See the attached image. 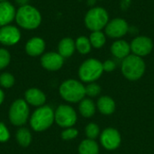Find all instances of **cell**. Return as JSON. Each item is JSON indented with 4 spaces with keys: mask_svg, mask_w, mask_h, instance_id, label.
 <instances>
[{
    "mask_svg": "<svg viewBox=\"0 0 154 154\" xmlns=\"http://www.w3.org/2000/svg\"><path fill=\"white\" fill-rule=\"evenodd\" d=\"M99 1H102V0H99Z\"/></svg>",
    "mask_w": 154,
    "mask_h": 154,
    "instance_id": "d590c367",
    "label": "cell"
},
{
    "mask_svg": "<svg viewBox=\"0 0 154 154\" xmlns=\"http://www.w3.org/2000/svg\"><path fill=\"white\" fill-rule=\"evenodd\" d=\"M10 138V133L5 125L0 122V143H5Z\"/></svg>",
    "mask_w": 154,
    "mask_h": 154,
    "instance_id": "f546056e",
    "label": "cell"
},
{
    "mask_svg": "<svg viewBox=\"0 0 154 154\" xmlns=\"http://www.w3.org/2000/svg\"><path fill=\"white\" fill-rule=\"evenodd\" d=\"M15 8L10 2H0V27L9 25V23L15 19Z\"/></svg>",
    "mask_w": 154,
    "mask_h": 154,
    "instance_id": "5bb4252c",
    "label": "cell"
},
{
    "mask_svg": "<svg viewBox=\"0 0 154 154\" xmlns=\"http://www.w3.org/2000/svg\"><path fill=\"white\" fill-rule=\"evenodd\" d=\"M129 24L124 18H114L109 20L105 27V34L112 39H121L129 32Z\"/></svg>",
    "mask_w": 154,
    "mask_h": 154,
    "instance_id": "9c48e42d",
    "label": "cell"
},
{
    "mask_svg": "<svg viewBox=\"0 0 154 154\" xmlns=\"http://www.w3.org/2000/svg\"><path fill=\"white\" fill-rule=\"evenodd\" d=\"M21 39L20 30L13 25H5L0 27V43L12 46L16 44Z\"/></svg>",
    "mask_w": 154,
    "mask_h": 154,
    "instance_id": "7c38bea8",
    "label": "cell"
},
{
    "mask_svg": "<svg viewBox=\"0 0 154 154\" xmlns=\"http://www.w3.org/2000/svg\"><path fill=\"white\" fill-rule=\"evenodd\" d=\"M130 46L133 54L139 57H144L152 52L153 49V42L147 36L139 35L132 40Z\"/></svg>",
    "mask_w": 154,
    "mask_h": 154,
    "instance_id": "30bf717a",
    "label": "cell"
},
{
    "mask_svg": "<svg viewBox=\"0 0 154 154\" xmlns=\"http://www.w3.org/2000/svg\"><path fill=\"white\" fill-rule=\"evenodd\" d=\"M28 116L29 106L25 100L17 99L13 102L9 109V120L12 125L21 126L27 122Z\"/></svg>",
    "mask_w": 154,
    "mask_h": 154,
    "instance_id": "52a82bcc",
    "label": "cell"
},
{
    "mask_svg": "<svg viewBox=\"0 0 154 154\" xmlns=\"http://www.w3.org/2000/svg\"><path fill=\"white\" fill-rule=\"evenodd\" d=\"M100 133L99 127L97 126V125L94 124V123H90L87 125L86 127V135L88 136V139L90 140H94L96 139L98 134Z\"/></svg>",
    "mask_w": 154,
    "mask_h": 154,
    "instance_id": "484cf974",
    "label": "cell"
},
{
    "mask_svg": "<svg viewBox=\"0 0 154 154\" xmlns=\"http://www.w3.org/2000/svg\"><path fill=\"white\" fill-rule=\"evenodd\" d=\"M89 41L92 45V47L96 49L102 48L106 41V35L102 31H96L92 32L89 35Z\"/></svg>",
    "mask_w": 154,
    "mask_h": 154,
    "instance_id": "603a6c76",
    "label": "cell"
},
{
    "mask_svg": "<svg viewBox=\"0 0 154 154\" xmlns=\"http://www.w3.org/2000/svg\"><path fill=\"white\" fill-rule=\"evenodd\" d=\"M79 113L86 118H89L91 117L95 112H96V106L94 104V102L89 99V98H87V99H82L79 103Z\"/></svg>",
    "mask_w": 154,
    "mask_h": 154,
    "instance_id": "ffe728a7",
    "label": "cell"
},
{
    "mask_svg": "<svg viewBox=\"0 0 154 154\" xmlns=\"http://www.w3.org/2000/svg\"><path fill=\"white\" fill-rule=\"evenodd\" d=\"M132 3V0H122L121 2V7L123 10H126Z\"/></svg>",
    "mask_w": 154,
    "mask_h": 154,
    "instance_id": "1f68e13d",
    "label": "cell"
},
{
    "mask_svg": "<svg viewBox=\"0 0 154 154\" xmlns=\"http://www.w3.org/2000/svg\"><path fill=\"white\" fill-rule=\"evenodd\" d=\"M100 141L106 150L113 151L119 147L121 143V135L116 129L107 128L101 134Z\"/></svg>",
    "mask_w": 154,
    "mask_h": 154,
    "instance_id": "8fae6325",
    "label": "cell"
},
{
    "mask_svg": "<svg viewBox=\"0 0 154 154\" xmlns=\"http://www.w3.org/2000/svg\"><path fill=\"white\" fill-rule=\"evenodd\" d=\"M16 3L20 5V6H23V5H28V1L29 0H15Z\"/></svg>",
    "mask_w": 154,
    "mask_h": 154,
    "instance_id": "d6a6232c",
    "label": "cell"
},
{
    "mask_svg": "<svg viewBox=\"0 0 154 154\" xmlns=\"http://www.w3.org/2000/svg\"><path fill=\"white\" fill-rule=\"evenodd\" d=\"M4 1H6V0H0V2H4Z\"/></svg>",
    "mask_w": 154,
    "mask_h": 154,
    "instance_id": "e575fe53",
    "label": "cell"
},
{
    "mask_svg": "<svg viewBox=\"0 0 154 154\" xmlns=\"http://www.w3.org/2000/svg\"><path fill=\"white\" fill-rule=\"evenodd\" d=\"M84 22L89 31H102L109 22V14L105 8L93 6L87 12Z\"/></svg>",
    "mask_w": 154,
    "mask_h": 154,
    "instance_id": "3957f363",
    "label": "cell"
},
{
    "mask_svg": "<svg viewBox=\"0 0 154 154\" xmlns=\"http://www.w3.org/2000/svg\"><path fill=\"white\" fill-rule=\"evenodd\" d=\"M111 53L117 59L124 60L127 56L130 55L131 52V46L125 40H116L113 42L110 48Z\"/></svg>",
    "mask_w": 154,
    "mask_h": 154,
    "instance_id": "e0dca14e",
    "label": "cell"
},
{
    "mask_svg": "<svg viewBox=\"0 0 154 154\" xmlns=\"http://www.w3.org/2000/svg\"><path fill=\"white\" fill-rule=\"evenodd\" d=\"M85 88H86V95L90 97H95L98 96L101 92V88L97 83H89L87 87H85Z\"/></svg>",
    "mask_w": 154,
    "mask_h": 154,
    "instance_id": "83f0119b",
    "label": "cell"
},
{
    "mask_svg": "<svg viewBox=\"0 0 154 154\" xmlns=\"http://www.w3.org/2000/svg\"><path fill=\"white\" fill-rule=\"evenodd\" d=\"M55 122L63 128L72 127L77 122V114L75 110L68 105H60L54 112Z\"/></svg>",
    "mask_w": 154,
    "mask_h": 154,
    "instance_id": "ba28073f",
    "label": "cell"
},
{
    "mask_svg": "<svg viewBox=\"0 0 154 154\" xmlns=\"http://www.w3.org/2000/svg\"><path fill=\"white\" fill-rule=\"evenodd\" d=\"M104 72L103 63L97 59H88L79 69V79L83 82H94Z\"/></svg>",
    "mask_w": 154,
    "mask_h": 154,
    "instance_id": "8992f818",
    "label": "cell"
},
{
    "mask_svg": "<svg viewBox=\"0 0 154 154\" xmlns=\"http://www.w3.org/2000/svg\"><path fill=\"white\" fill-rule=\"evenodd\" d=\"M60 94L61 97L70 103L81 101L86 95L84 85L75 79L65 80L60 87Z\"/></svg>",
    "mask_w": 154,
    "mask_h": 154,
    "instance_id": "5b68a950",
    "label": "cell"
},
{
    "mask_svg": "<svg viewBox=\"0 0 154 154\" xmlns=\"http://www.w3.org/2000/svg\"><path fill=\"white\" fill-rule=\"evenodd\" d=\"M79 134V132L77 129L72 128V127H69L66 128L62 133H61V138L65 141H70L75 139Z\"/></svg>",
    "mask_w": 154,
    "mask_h": 154,
    "instance_id": "f1b7e54d",
    "label": "cell"
},
{
    "mask_svg": "<svg viewBox=\"0 0 154 154\" xmlns=\"http://www.w3.org/2000/svg\"><path fill=\"white\" fill-rule=\"evenodd\" d=\"M4 99H5V94H4L3 90L0 89V106H1L2 103L4 102Z\"/></svg>",
    "mask_w": 154,
    "mask_h": 154,
    "instance_id": "836d02e7",
    "label": "cell"
},
{
    "mask_svg": "<svg viewBox=\"0 0 154 154\" xmlns=\"http://www.w3.org/2000/svg\"><path fill=\"white\" fill-rule=\"evenodd\" d=\"M116 68V64L114 60H106L104 63H103V69H104V71H106V72H111V71H114Z\"/></svg>",
    "mask_w": 154,
    "mask_h": 154,
    "instance_id": "4dcf8cb0",
    "label": "cell"
},
{
    "mask_svg": "<svg viewBox=\"0 0 154 154\" xmlns=\"http://www.w3.org/2000/svg\"><path fill=\"white\" fill-rule=\"evenodd\" d=\"M16 141L22 147H28L32 142V134L26 128H20L16 133Z\"/></svg>",
    "mask_w": 154,
    "mask_h": 154,
    "instance_id": "cb8c5ba5",
    "label": "cell"
},
{
    "mask_svg": "<svg viewBox=\"0 0 154 154\" xmlns=\"http://www.w3.org/2000/svg\"><path fill=\"white\" fill-rule=\"evenodd\" d=\"M64 63V58L59 52H47L41 58L42 66L50 71L59 70Z\"/></svg>",
    "mask_w": 154,
    "mask_h": 154,
    "instance_id": "4fadbf2b",
    "label": "cell"
},
{
    "mask_svg": "<svg viewBox=\"0 0 154 154\" xmlns=\"http://www.w3.org/2000/svg\"><path fill=\"white\" fill-rule=\"evenodd\" d=\"M45 50V42L40 37H33L30 39L25 44V51L28 55L36 57L41 54Z\"/></svg>",
    "mask_w": 154,
    "mask_h": 154,
    "instance_id": "2e32d148",
    "label": "cell"
},
{
    "mask_svg": "<svg viewBox=\"0 0 154 154\" xmlns=\"http://www.w3.org/2000/svg\"><path fill=\"white\" fill-rule=\"evenodd\" d=\"M76 50L75 42L73 39L66 37L60 40L58 45V52L63 57V58H69L73 55L74 51Z\"/></svg>",
    "mask_w": 154,
    "mask_h": 154,
    "instance_id": "ac0fdd59",
    "label": "cell"
},
{
    "mask_svg": "<svg viewBox=\"0 0 154 154\" xmlns=\"http://www.w3.org/2000/svg\"><path fill=\"white\" fill-rule=\"evenodd\" d=\"M99 148L97 143L94 140H84L79 147V154H98Z\"/></svg>",
    "mask_w": 154,
    "mask_h": 154,
    "instance_id": "44dd1931",
    "label": "cell"
},
{
    "mask_svg": "<svg viewBox=\"0 0 154 154\" xmlns=\"http://www.w3.org/2000/svg\"><path fill=\"white\" fill-rule=\"evenodd\" d=\"M146 65L142 57L130 54L122 61L121 70L123 75L129 80L140 79L145 72Z\"/></svg>",
    "mask_w": 154,
    "mask_h": 154,
    "instance_id": "7a4b0ae2",
    "label": "cell"
},
{
    "mask_svg": "<svg viewBox=\"0 0 154 154\" xmlns=\"http://www.w3.org/2000/svg\"><path fill=\"white\" fill-rule=\"evenodd\" d=\"M11 60V55L9 51L4 48H0V69L6 68Z\"/></svg>",
    "mask_w": 154,
    "mask_h": 154,
    "instance_id": "4316f807",
    "label": "cell"
},
{
    "mask_svg": "<svg viewBox=\"0 0 154 154\" xmlns=\"http://www.w3.org/2000/svg\"><path fill=\"white\" fill-rule=\"evenodd\" d=\"M14 84V78L11 73L5 72L0 75V85L5 88H10Z\"/></svg>",
    "mask_w": 154,
    "mask_h": 154,
    "instance_id": "d4e9b609",
    "label": "cell"
},
{
    "mask_svg": "<svg viewBox=\"0 0 154 154\" xmlns=\"http://www.w3.org/2000/svg\"><path fill=\"white\" fill-rule=\"evenodd\" d=\"M75 45H76V50L80 54L86 55V54H88V53H89L91 51L92 45L90 43L89 38H88L86 36L78 37L76 42H75Z\"/></svg>",
    "mask_w": 154,
    "mask_h": 154,
    "instance_id": "7402d4cb",
    "label": "cell"
},
{
    "mask_svg": "<svg viewBox=\"0 0 154 154\" xmlns=\"http://www.w3.org/2000/svg\"><path fill=\"white\" fill-rule=\"evenodd\" d=\"M97 105L98 110L103 115H111L116 110V103H115V101L111 97H109L107 96L101 97L98 99Z\"/></svg>",
    "mask_w": 154,
    "mask_h": 154,
    "instance_id": "d6986e66",
    "label": "cell"
},
{
    "mask_svg": "<svg viewBox=\"0 0 154 154\" xmlns=\"http://www.w3.org/2000/svg\"><path fill=\"white\" fill-rule=\"evenodd\" d=\"M54 121L52 108L49 106H42L33 112L30 119V125L35 132H42L51 127Z\"/></svg>",
    "mask_w": 154,
    "mask_h": 154,
    "instance_id": "277c9868",
    "label": "cell"
},
{
    "mask_svg": "<svg viewBox=\"0 0 154 154\" xmlns=\"http://www.w3.org/2000/svg\"><path fill=\"white\" fill-rule=\"evenodd\" d=\"M24 98L27 104H30L33 106H42L46 101V97L44 93L39 88H29L25 91Z\"/></svg>",
    "mask_w": 154,
    "mask_h": 154,
    "instance_id": "9a60e30c",
    "label": "cell"
},
{
    "mask_svg": "<svg viewBox=\"0 0 154 154\" xmlns=\"http://www.w3.org/2000/svg\"><path fill=\"white\" fill-rule=\"evenodd\" d=\"M15 21L20 27L25 30H34L40 26L42 15L35 7L25 5L20 6L16 11Z\"/></svg>",
    "mask_w": 154,
    "mask_h": 154,
    "instance_id": "6da1fadb",
    "label": "cell"
}]
</instances>
